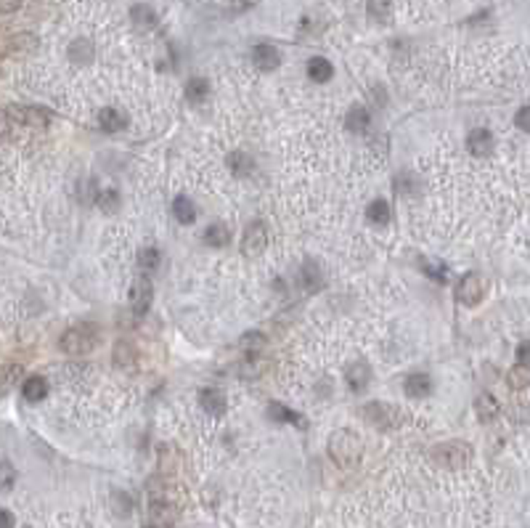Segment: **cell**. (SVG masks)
<instances>
[{
  "mask_svg": "<svg viewBox=\"0 0 530 528\" xmlns=\"http://www.w3.org/2000/svg\"><path fill=\"white\" fill-rule=\"evenodd\" d=\"M329 457L339 468H355L364 457V441L350 430H337L329 438Z\"/></svg>",
  "mask_w": 530,
  "mask_h": 528,
  "instance_id": "cell-1",
  "label": "cell"
},
{
  "mask_svg": "<svg viewBox=\"0 0 530 528\" xmlns=\"http://www.w3.org/2000/svg\"><path fill=\"white\" fill-rule=\"evenodd\" d=\"M98 340H101L98 327H93V324H77V327H72V330H67V332L61 334L59 346L61 350H67V353L82 356V353H88V350H93V348L98 346Z\"/></svg>",
  "mask_w": 530,
  "mask_h": 528,
  "instance_id": "cell-2",
  "label": "cell"
},
{
  "mask_svg": "<svg viewBox=\"0 0 530 528\" xmlns=\"http://www.w3.org/2000/svg\"><path fill=\"white\" fill-rule=\"evenodd\" d=\"M430 457H432V462H435L438 468L456 470V468H464L472 459V446H467L464 441H445V443H438V446L430 452Z\"/></svg>",
  "mask_w": 530,
  "mask_h": 528,
  "instance_id": "cell-3",
  "label": "cell"
},
{
  "mask_svg": "<svg viewBox=\"0 0 530 528\" xmlns=\"http://www.w3.org/2000/svg\"><path fill=\"white\" fill-rule=\"evenodd\" d=\"M149 518L154 526H173V520L178 518V504L167 488H149Z\"/></svg>",
  "mask_w": 530,
  "mask_h": 528,
  "instance_id": "cell-4",
  "label": "cell"
},
{
  "mask_svg": "<svg viewBox=\"0 0 530 528\" xmlns=\"http://www.w3.org/2000/svg\"><path fill=\"white\" fill-rule=\"evenodd\" d=\"M361 411H364L366 420L374 425V427H379V430H390V427H398V425L403 423V414L395 407H390V404H382V401L366 404Z\"/></svg>",
  "mask_w": 530,
  "mask_h": 528,
  "instance_id": "cell-5",
  "label": "cell"
},
{
  "mask_svg": "<svg viewBox=\"0 0 530 528\" xmlns=\"http://www.w3.org/2000/svg\"><path fill=\"white\" fill-rule=\"evenodd\" d=\"M485 289H488V282L480 273H467L456 284V298H459L461 305H477L485 298Z\"/></svg>",
  "mask_w": 530,
  "mask_h": 528,
  "instance_id": "cell-6",
  "label": "cell"
},
{
  "mask_svg": "<svg viewBox=\"0 0 530 528\" xmlns=\"http://www.w3.org/2000/svg\"><path fill=\"white\" fill-rule=\"evenodd\" d=\"M265 247H268V228L263 226L260 221H252L249 226L244 228L242 253L247 257H255V255H260Z\"/></svg>",
  "mask_w": 530,
  "mask_h": 528,
  "instance_id": "cell-7",
  "label": "cell"
},
{
  "mask_svg": "<svg viewBox=\"0 0 530 528\" xmlns=\"http://www.w3.org/2000/svg\"><path fill=\"white\" fill-rule=\"evenodd\" d=\"M6 112H8V117L14 122H21L27 128H46L48 117H51L46 109H40V106H11Z\"/></svg>",
  "mask_w": 530,
  "mask_h": 528,
  "instance_id": "cell-8",
  "label": "cell"
},
{
  "mask_svg": "<svg viewBox=\"0 0 530 528\" xmlns=\"http://www.w3.org/2000/svg\"><path fill=\"white\" fill-rule=\"evenodd\" d=\"M130 305H133V314L136 316H143L152 305V282L149 279H136L133 282V289H130Z\"/></svg>",
  "mask_w": 530,
  "mask_h": 528,
  "instance_id": "cell-9",
  "label": "cell"
},
{
  "mask_svg": "<svg viewBox=\"0 0 530 528\" xmlns=\"http://www.w3.org/2000/svg\"><path fill=\"white\" fill-rule=\"evenodd\" d=\"M252 61H255V67H258L260 72H273L279 64H281V53L276 51L273 46H255L252 48Z\"/></svg>",
  "mask_w": 530,
  "mask_h": 528,
  "instance_id": "cell-10",
  "label": "cell"
},
{
  "mask_svg": "<svg viewBox=\"0 0 530 528\" xmlns=\"http://www.w3.org/2000/svg\"><path fill=\"white\" fill-rule=\"evenodd\" d=\"M467 149H470V154H475V157H488L491 149H493V136H491V130H485V128H475V130H470V136H467Z\"/></svg>",
  "mask_w": 530,
  "mask_h": 528,
  "instance_id": "cell-11",
  "label": "cell"
},
{
  "mask_svg": "<svg viewBox=\"0 0 530 528\" xmlns=\"http://www.w3.org/2000/svg\"><path fill=\"white\" fill-rule=\"evenodd\" d=\"M199 404L212 417H223L226 414V395L220 391H215V388H204V391L199 393Z\"/></svg>",
  "mask_w": 530,
  "mask_h": 528,
  "instance_id": "cell-12",
  "label": "cell"
},
{
  "mask_svg": "<svg viewBox=\"0 0 530 528\" xmlns=\"http://www.w3.org/2000/svg\"><path fill=\"white\" fill-rule=\"evenodd\" d=\"M345 380H348V388H350V391H353V393H361V391L366 388V385H369V380H371V369H369V364H364V361L350 364Z\"/></svg>",
  "mask_w": 530,
  "mask_h": 528,
  "instance_id": "cell-13",
  "label": "cell"
},
{
  "mask_svg": "<svg viewBox=\"0 0 530 528\" xmlns=\"http://www.w3.org/2000/svg\"><path fill=\"white\" fill-rule=\"evenodd\" d=\"M35 48H37V37L30 35V32L8 35V53L11 56H24V53H32Z\"/></svg>",
  "mask_w": 530,
  "mask_h": 528,
  "instance_id": "cell-14",
  "label": "cell"
},
{
  "mask_svg": "<svg viewBox=\"0 0 530 528\" xmlns=\"http://www.w3.org/2000/svg\"><path fill=\"white\" fill-rule=\"evenodd\" d=\"M98 125H101V130H106V133H117V130H122V128L127 125V120H125V114H122L120 109L106 106V109L98 112Z\"/></svg>",
  "mask_w": 530,
  "mask_h": 528,
  "instance_id": "cell-15",
  "label": "cell"
},
{
  "mask_svg": "<svg viewBox=\"0 0 530 528\" xmlns=\"http://www.w3.org/2000/svg\"><path fill=\"white\" fill-rule=\"evenodd\" d=\"M324 284V276H321V269H318L313 260H308L303 269H300V287L305 292H316Z\"/></svg>",
  "mask_w": 530,
  "mask_h": 528,
  "instance_id": "cell-16",
  "label": "cell"
},
{
  "mask_svg": "<svg viewBox=\"0 0 530 528\" xmlns=\"http://www.w3.org/2000/svg\"><path fill=\"white\" fill-rule=\"evenodd\" d=\"M332 75H334V67L329 59L313 56V59L308 61V77H310L313 83H326V80H332Z\"/></svg>",
  "mask_w": 530,
  "mask_h": 528,
  "instance_id": "cell-17",
  "label": "cell"
},
{
  "mask_svg": "<svg viewBox=\"0 0 530 528\" xmlns=\"http://www.w3.org/2000/svg\"><path fill=\"white\" fill-rule=\"evenodd\" d=\"M48 393V382L46 377H40V375H32V377L24 380V385H21V395L27 398V401H43Z\"/></svg>",
  "mask_w": 530,
  "mask_h": 528,
  "instance_id": "cell-18",
  "label": "cell"
},
{
  "mask_svg": "<svg viewBox=\"0 0 530 528\" xmlns=\"http://www.w3.org/2000/svg\"><path fill=\"white\" fill-rule=\"evenodd\" d=\"M112 359H114V364H117L120 369L130 372V369L136 366V359H138L136 348L130 346V343H117V346H114V356H112Z\"/></svg>",
  "mask_w": 530,
  "mask_h": 528,
  "instance_id": "cell-19",
  "label": "cell"
},
{
  "mask_svg": "<svg viewBox=\"0 0 530 528\" xmlns=\"http://www.w3.org/2000/svg\"><path fill=\"white\" fill-rule=\"evenodd\" d=\"M406 393H409L411 398H424L427 393H430V388H432V382H430V377L427 375H422V372H416V375H409L406 377Z\"/></svg>",
  "mask_w": 530,
  "mask_h": 528,
  "instance_id": "cell-20",
  "label": "cell"
},
{
  "mask_svg": "<svg viewBox=\"0 0 530 528\" xmlns=\"http://www.w3.org/2000/svg\"><path fill=\"white\" fill-rule=\"evenodd\" d=\"M130 19H133V24H136L138 30H149L157 24V16H154L152 6H143V3H138L130 8Z\"/></svg>",
  "mask_w": 530,
  "mask_h": 528,
  "instance_id": "cell-21",
  "label": "cell"
},
{
  "mask_svg": "<svg viewBox=\"0 0 530 528\" xmlns=\"http://www.w3.org/2000/svg\"><path fill=\"white\" fill-rule=\"evenodd\" d=\"M173 215H175V221H178V223L188 226V223H194V218H197V210H194L191 199H186V196H178V199L173 202Z\"/></svg>",
  "mask_w": 530,
  "mask_h": 528,
  "instance_id": "cell-22",
  "label": "cell"
},
{
  "mask_svg": "<svg viewBox=\"0 0 530 528\" xmlns=\"http://www.w3.org/2000/svg\"><path fill=\"white\" fill-rule=\"evenodd\" d=\"M475 411H477V417H480L483 423H488V420H493V417L499 414V401H496L493 395L483 393V395H477V401H475Z\"/></svg>",
  "mask_w": 530,
  "mask_h": 528,
  "instance_id": "cell-23",
  "label": "cell"
},
{
  "mask_svg": "<svg viewBox=\"0 0 530 528\" xmlns=\"http://www.w3.org/2000/svg\"><path fill=\"white\" fill-rule=\"evenodd\" d=\"M350 133H366L369 130V112L364 106H353L348 112V120H345Z\"/></svg>",
  "mask_w": 530,
  "mask_h": 528,
  "instance_id": "cell-24",
  "label": "cell"
},
{
  "mask_svg": "<svg viewBox=\"0 0 530 528\" xmlns=\"http://www.w3.org/2000/svg\"><path fill=\"white\" fill-rule=\"evenodd\" d=\"M268 414H271V420H276V423H289V425H297V427H303V417L297 414V411H292V409H287L284 404H276L273 401L271 407H268Z\"/></svg>",
  "mask_w": 530,
  "mask_h": 528,
  "instance_id": "cell-25",
  "label": "cell"
},
{
  "mask_svg": "<svg viewBox=\"0 0 530 528\" xmlns=\"http://www.w3.org/2000/svg\"><path fill=\"white\" fill-rule=\"evenodd\" d=\"M210 96V83L204 80V77H191L188 83H186V99L188 101H204Z\"/></svg>",
  "mask_w": 530,
  "mask_h": 528,
  "instance_id": "cell-26",
  "label": "cell"
},
{
  "mask_svg": "<svg viewBox=\"0 0 530 528\" xmlns=\"http://www.w3.org/2000/svg\"><path fill=\"white\" fill-rule=\"evenodd\" d=\"M228 239H231V234H228V228L223 223H212L204 231V244H210V247H226Z\"/></svg>",
  "mask_w": 530,
  "mask_h": 528,
  "instance_id": "cell-27",
  "label": "cell"
},
{
  "mask_svg": "<svg viewBox=\"0 0 530 528\" xmlns=\"http://www.w3.org/2000/svg\"><path fill=\"white\" fill-rule=\"evenodd\" d=\"M228 167H231V170H233L239 178H247V176L255 170V162H252L247 154L236 151V154H231V157H228Z\"/></svg>",
  "mask_w": 530,
  "mask_h": 528,
  "instance_id": "cell-28",
  "label": "cell"
},
{
  "mask_svg": "<svg viewBox=\"0 0 530 528\" xmlns=\"http://www.w3.org/2000/svg\"><path fill=\"white\" fill-rule=\"evenodd\" d=\"M366 218H369L371 223H377V226H385V223L390 221V207H387V202L374 199V202L366 207Z\"/></svg>",
  "mask_w": 530,
  "mask_h": 528,
  "instance_id": "cell-29",
  "label": "cell"
},
{
  "mask_svg": "<svg viewBox=\"0 0 530 528\" xmlns=\"http://www.w3.org/2000/svg\"><path fill=\"white\" fill-rule=\"evenodd\" d=\"M91 56H93V46L85 37H77L75 43L69 46V59L77 61V64H88Z\"/></svg>",
  "mask_w": 530,
  "mask_h": 528,
  "instance_id": "cell-30",
  "label": "cell"
},
{
  "mask_svg": "<svg viewBox=\"0 0 530 528\" xmlns=\"http://www.w3.org/2000/svg\"><path fill=\"white\" fill-rule=\"evenodd\" d=\"M509 385L515 388V391H525L530 385V366L528 364H517L515 369L509 372Z\"/></svg>",
  "mask_w": 530,
  "mask_h": 528,
  "instance_id": "cell-31",
  "label": "cell"
},
{
  "mask_svg": "<svg viewBox=\"0 0 530 528\" xmlns=\"http://www.w3.org/2000/svg\"><path fill=\"white\" fill-rule=\"evenodd\" d=\"M159 260H162L159 250H157L154 244H149V247H143V250H141V255H138V266H141L143 271H154V269L159 266Z\"/></svg>",
  "mask_w": 530,
  "mask_h": 528,
  "instance_id": "cell-32",
  "label": "cell"
},
{
  "mask_svg": "<svg viewBox=\"0 0 530 528\" xmlns=\"http://www.w3.org/2000/svg\"><path fill=\"white\" fill-rule=\"evenodd\" d=\"M369 16L379 24L390 22V3L387 0H369Z\"/></svg>",
  "mask_w": 530,
  "mask_h": 528,
  "instance_id": "cell-33",
  "label": "cell"
},
{
  "mask_svg": "<svg viewBox=\"0 0 530 528\" xmlns=\"http://www.w3.org/2000/svg\"><path fill=\"white\" fill-rule=\"evenodd\" d=\"M96 202H98V207L104 212H117V207H120V194H117L114 189H106V191H101V194L96 196Z\"/></svg>",
  "mask_w": 530,
  "mask_h": 528,
  "instance_id": "cell-34",
  "label": "cell"
},
{
  "mask_svg": "<svg viewBox=\"0 0 530 528\" xmlns=\"http://www.w3.org/2000/svg\"><path fill=\"white\" fill-rule=\"evenodd\" d=\"M16 483V470L11 462H6V459H0V491H8V488H14Z\"/></svg>",
  "mask_w": 530,
  "mask_h": 528,
  "instance_id": "cell-35",
  "label": "cell"
},
{
  "mask_svg": "<svg viewBox=\"0 0 530 528\" xmlns=\"http://www.w3.org/2000/svg\"><path fill=\"white\" fill-rule=\"evenodd\" d=\"M239 346H242L244 353H249V356H258V350L265 346V340H263L258 332H249V334H244L242 340H239Z\"/></svg>",
  "mask_w": 530,
  "mask_h": 528,
  "instance_id": "cell-36",
  "label": "cell"
},
{
  "mask_svg": "<svg viewBox=\"0 0 530 528\" xmlns=\"http://www.w3.org/2000/svg\"><path fill=\"white\" fill-rule=\"evenodd\" d=\"M422 271L427 273V276H432L435 282H440V284H443V282L448 279V269H445L443 263H435V260H424V269H422Z\"/></svg>",
  "mask_w": 530,
  "mask_h": 528,
  "instance_id": "cell-37",
  "label": "cell"
},
{
  "mask_svg": "<svg viewBox=\"0 0 530 528\" xmlns=\"http://www.w3.org/2000/svg\"><path fill=\"white\" fill-rule=\"evenodd\" d=\"M16 377H19V366H0V393L11 391Z\"/></svg>",
  "mask_w": 530,
  "mask_h": 528,
  "instance_id": "cell-38",
  "label": "cell"
},
{
  "mask_svg": "<svg viewBox=\"0 0 530 528\" xmlns=\"http://www.w3.org/2000/svg\"><path fill=\"white\" fill-rule=\"evenodd\" d=\"M528 117H530V109H528V106H522V109L517 112V117H515L517 128H520V130H525V133L530 130V120H528Z\"/></svg>",
  "mask_w": 530,
  "mask_h": 528,
  "instance_id": "cell-39",
  "label": "cell"
},
{
  "mask_svg": "<svg viewBox=\"0 0 530 528\" xmlns=\"http://www.w3.org/2000/svg\"><path fill=\"white\" fill-rule=\"evenodd\" d=\"M11 117H8V112L6 109H0V136L3 138H8L11 136Z\"/></svg>",
  "mask_w": 530,
  "mask_h": 528,
  "instance_id": "cell-40",
  "label": "cell"
},
{
  "mask_svg": "<svg viewBox=\"0 0 530 528\" xmlns=\"http://www.w3.org/2000/svg\"><path fill=\"white\" fill-rule=\"evenodd\" d=\"M24 0H0V14H14L21 8Z\"/></svg>",
  "mask_w": 530,
  "mask_h": 528,
  "instance_id": "cell-41",
  "label": "cell"
},
{
  "mask_svg": "<svg viewBox=\"0 0 530 528\" xmlns=\"http://www.w3.org/2000/svg\"><path fill=\"white\" fill-rule=\"evenodd\" d=\"M14 523H16L14 515L8 513V510H3V507H0V528H14Z\"/></svg>",
  "mask_w": 530,
  "mask_h": 528,
  "instance_id": "cell-42",
  "label": "cell"
},
{
  "mask_svg": "<svg viewBox=\"0 0 530 528\" xmlns=\"http://www.w3.org/2000/svg\"><path fill=\"white\" fill-rule=\"evenodd\" d=\"M517 364H528V343L517 348Z\"/></svg>",
  "mask_w": 530,
  "mask_h": 528,
  "instance_id": "cell-43",
  "label": "cell"
},
{
  "mask_svg": "<svg viewBox=\"0 0 530 528\" xmlns=\"http://www.w3.org/2000/svg\"><path fill=\"white\" fill-rule=\"evenodd\" d=\"M6 53H8V37H6L3 32H0V59H3Z\"/></svg>",
  "mask_w": 530,
  "mask_h": 528,
  "instance_id": "cell-44",
  "label": "cell"
}]
</instances>
